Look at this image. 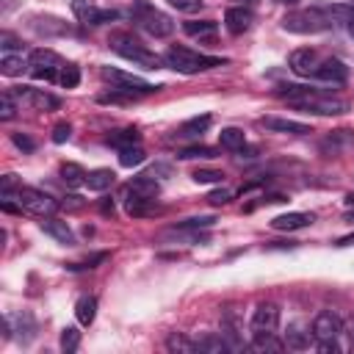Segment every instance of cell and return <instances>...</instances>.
<instances>
[{"label":"cell","instance_id":"obj_18","mask_svg":"<svg viewBox=\"0 0 354 354\" xmlns=\"http://www.w3.org/2000/svg\"><path fill=\"white\" fill-rule=\"evenodd\" d=\"M41 232H47L50 238H55L58 243H66V246H72L75 243V235H72V230L66 227V221H61V218H53V216H47V218H41Z\"/></svg>","mask_w":354,"mask_h":354},{"label":"cell","instance_id":"obj_31","mask_svg":"<svg viewBox=\"0 0 354 354\" xmlns=\"http://www.w3.org/2000/svg\"><path fill=\"white\" fill-rule=\"evenodd\" d=\"M108 144H113V147H133V144H138V130L136 127H124V130H116L113 136H108Z\"/></svg>","mask_w":354,"mask_h":354},{"label":"cell","instance_id":"obj_19","mask_svg":"<svg viewBox=\"0 0 354 354\" xmlns=\"http://www.w3.org/2000/svg\"><path fill=\"white\" fill-rule=\"evenodd\" d=\"M315 335L304 326V324H290L288 326V332H285V346L288 348H296V351H304V348H310V340H313Z\"/></svg>","mask_w":354,"mask_h":354},{"label":"cell","instance_id":"obj_47","mask_svg":"<svg viewBox=\"0 0 354 354\" xmlns=\"http://www.w3.org/2000/svg\"><path fill=\"white\" fill-rule=\"evenodd\" d=\"M351 243H354V232H351V235H346V238H340V241H337V246H351Z\"/></svg>","mask_w":354,"mask_h":354},{"label":"cell","instance_id":"obj_5","mask_svg":"<svg viewBox=\"0 0 354 354\" xmlns=\"http://www.w3.org/2000/svg\"><path fill=\"white\" fill-rule=\"evenodd\" d=\"M130 17H133V22H136L141 30H147V33L155 36V39H163V36H169V33L174 30L171 17L163 14V11H158L155 6H149L147 0H136L133 8H130Z\"/></svg>","mask_w":354,"mask_h":354},{"label":"cell","instance_id":"obj_30","mask_svg":"<svg viewBox=\"0 0 354 354\" xmlns=\"http://www.w3.org/2000/svg\"><path fill=\"white\" fill-rule=\"evenodd\" d=\"M218 141H221V147H227V149H243L246 136H243V130H238V127H224V130L218 133Z\"/></svg>","mask_w":354,"mask_h":354},{"label":"cell","instance_id":"obj_4","mask_svg":"<svg viewBox=\"0 0 354 354\" xmlns=\"http://www.w3.org/2000/svg\"><path fill=\"white\" fill-rule=\"evenodd\" d=\"M108 44H111L113 53H119V55L127 58V61L141 64L144 69H160V66H163V55L149 53V50H147L138 39H133L130 33H113V36L108 39Z\"/></svg>","mask_w":354,"mask_h":354},{"label":"cell","instance_id":"obj_17","mask_svg":"<svg viewBox=\"0 0 354 354\" xmlns=\"http://www.w3.org/2000/svg\"><path fill=\"white\" fill-rule=\"evenodd\" d=\"M30 28H33V33H39V36H64V33H69V25L64 22V19H58V17H33L30 19Z\"/></svg>","mask_w":354,"mask_h":354},{"label":"cell","instance_id":"obj_24","mask_svg":"<svg viewBox=\"0 0 354 354\" xmlns=\"http://www.w3.org/2000/svg\"><path fill=\"white\" fill-rule=\"evenodd\" d=\"M113 180H116V174H113L111 169H94V171L86 174V185H88V191H105V188L113 185Z\"/></svg>","mask_w":354,"mask_h":354},{"label":"cell","instance_id":"obj_34","mask_svg":"<svg viewBox=\"0 0 354 354\" xmlns=\"http://www.w3.org/2000/svg\"><path fill=\"white\" fill-rule=\"evenodd\" d=\"M77 346H80V332H77L75 326L61 329V348H64L66 354H72V351H77Z\"/></svg>","mask_w":354,"mask_h":354},{"label":"cell","instance_id":"obj_36","mask_svg":"<svg viewBox=\"0 0 354 354\" xmlns=\"http://www.w3.org/2000/svg\"><path fill=\"white\" fill-rule=\"evenodd\" d=\"M72 11H75V17H77V19L91 22V17H94L97 6H94L91 0H72Z\"/></svg>","mask_w":354,"mask_h":354},{"label":"cell","instance_id":"obj_49","mask_svg":"<svg viewBox=\"0 0 354 354\" xmlns=\"http://www.w3.org/2000/svg\"><path fill=\"white\" fill-rule=\"evenodd\" d=\"M348 33H351V39H354V17L348 19Z\"/></svg>","mask_w":354,"mask_h":354},{"label":"cell","instance_id":"obj_35","mask_svg":"<svg viewBox=\"0 0 354 354\" xmlns=\"http://www.w3.org/2000/svg\"><path fill=\"white\" fill-rule=\"evenodd\" d=\"M58 83H61L64 88H75V86L80 83V69H77L75 64H66V66L61 69V75H58Z\"/></svg>","mask_w":354,"mask_h":354},{"label":"cell","instance_id":"obj_32","mask_svg":"<svg viewBox=\"0 0 354 354\" xmlns=\"http://www.w3.org/2000/svg\"><path fill=\"white\" fill-rule=\"evenodd\" d=\"M252 348L254 351H282L285 340H277L274 335H260V337H252Z\"/></svg>","mask_w":354,"mask_h":354},{"label":"cell","instance_id":"obj_10","mask_svg":"<svg viewBox=\"0 0 354 354\" xmlns=\"http://www.w3.org/2000/svg\"><path fill=\"white\" fill-rule=\"evenodd\" d=\"M14 94L25 102V105H30V108H36V111H55L58 105H61V100L55 97V94H50V91H44V88H30V86H17L14 88Z\"/></svg>","mask_w":354,"mask_h":354},{"label":"cell","instance_id":"obj_46","mask_svg":"<svg viewBox=\"0 0 354 354\" xmlns=\"http://www.w3.org/2000/svg\"><path fill=\"white\" fill-rule=\"evenodd\" d=\"M0 47H3V53H8V50H14V47H19V41H17L11 33H3V36H0Z\"/></svg>","mask_w":354,"mask_h":354},{"label":"cell","instance_id":"obj_20","mask_svg":"<svg viewBox=\"0 0 354 354\" xmlns=\"http://www.w3.org/2000/svg\"><path fill=\"white\" fill-rule=\"evenodd\" d=\"M28 66H30V61H25L22 53H3V58H0V72H3L6 77H17V75H22Z\"/></svg>","mask_w":354,"mask_h":354},{"label":"cell","instance_id":"obj_44","mask_svg":"<svg viewBox=\"0 0 354 354\" xmlns=\"http://www.w3.org/2000/svg\"><path fill=\"white\" fill-rule=\"evenodd\" d=\"M11 141H14L19 149H25V152H33V149H36L33 138H28V136H22V133H11Z\"/></svg>","mask_w":354,"mask_h":354},{"label":"cell","instance_id":"obj_22","mask_svg":"<svg viewBox=\"0 0 354 354\" xmlns=\"http://www.w3.org/2000/svg\"><path fill=\"white\" fill-rule=\"evenodd\" d=\"M210 116L207 113H202V116H194V119H188V122H183L180 127H177V136L180 138H194V136H202L207 127H210Z\"/></svg>","mask_w":354,"mask_h":354},{"label":"cell","instance_id":"obj_16","mask_svg":"<svg viewBox=\"0 0 354 354\" xmlns=\"http://www.w3.org/2000/svg\"><path fill=\"white\" fill-rule=\"evenodd\" d=\"M224 25H227V30L230 33H246L249 28H252V11L249 8H243V6H232V8H227V14H224Z\"/></svg>","mask_w":354,"mask_h":354},{"label":"cell","instance_id":"obj_15","mask_svg":"<svg viewBox=\"0 0 354 354\" xmlns=\"http://www.w3.org/2000/svg\"><path fill=\"white\" fill-rule=\"evenodd\" d=\"M313 218H315L313 213H301V210H296V213H282V216L271 218V227L279 230V232H293V230H304V227H310Z\"/></svg>","mask_w":354,"mask_h":354},{"label":"cell","instance_id":"obj_48","mask_svg":"<svg viewBox=\"0 0 354 354\" xmlns=\"http://www.w3.org/2000/svg\"><path fill=\"white\" fill-rule=\"evenodd\" d=\"M346 205H348V207H354V194H348V196H346Z\"/></svg>","mask_w":354,"mask_h":354},{"label":"cell","instance_id":"obj_37","mask_svg":"<svg viewBox=\"0 0 354 354\" xmlns=\"http://www.w3.org/2000/svg\"><path fill=\"white\" fill-rule=\"evenodd\" d=\"M14 113H17V102H14L11 91H3L0 94V119L8 122V119H14Z\"/></svg>","mask_w":354,"mask_h":354},{"label":"cell","instance_id":"obj_26","mask_svg":"<svg viewBox=\"0 0 354 354\" xmlns=\"http://www.w3.org/2000/svg\"><path fill=\"white\" fill-rule=\"evenodd\" d=\"M196 348L199 351H207V354H221V351H227L230 348V343H227V337L224 335H202L199 340H196Z\"/></svg>","mask_w":354,"mask_h":354},{"label":"cell","instance_id":"obj_23","mask_svg":"<svg viewBox=\"0 0 354 354\" xmlns=\"http://www.w3.org/2000/svg\"><path fill=\"white\" fill-rule=\"evenodd\" d=\"M133 194H138V196H144V199H152L155 202V196H158V183H155V177H149V174H138L136 180H130V185H127Z\"/></svg>","mask_w":354,"mask_h":354},{"label":"cell","instance_id":"obj_25","mask_svg":"<svg viewBox=\"0 0 354 354\" xmlns=\"http://www.w3.org/2000/svg\"><path fill=\"white\" fill-rule=\"evenodd\" d=\"M124 210L130 213V216H144V213H149V207H152V199H144V196H138V194H133L130 188H124Z\"/></svg>","mask_w":354,"mask_h":354},{"label":"cell","instance_id":"obj_28","mask_svg":"<svg viewBox=\"0 0 354 354\" xmlns=\"http://www.w3.org/2000/svg\"><path fill=\"white\" fill-rule=\"evenodd\" d=\"M144 160H147V152H144L138 144H133V147H122V149H119V163H122L124 169L141 166Z\"/></svg>","mask_w":354,"mask_h":354},{"label":"cell","instance_id":"obj_9","mask_svg":"<svg viewBox=\"0 0 354 354\" xmlns=\"http://www.w3.org/2000/svg\"><path fill=\"white\" fill-rule=\"evenodd\" d=\"M100 75H102L105 80H111L113 88H136V91H144V94H155V91L160 88V86L147 83V80L138 77V75H130V72H122V69H111V66H102Z\"/></svg>","mask_w":354,"mask_h":354},{"label":"cell","instance_id":"obj_13","mask_svg":"<svg viewBox=\"0 0 354 354\" xmlns=\"http://www.w3.org/2000/svg\"><path fill=\"white\" fill-rule=\"evenodd\" d=\"M260 124L271 133H290V136H304V133H313L310 124L304 122H296V119H282V116H263Z\"/></svg>","mask_w":354,"mask_h":354},{"label":"cell","instance_id":"obj_11","mask_svg":"<svg viewBox=\"0 0 354 354\" xmlns=\"http://www.w3.org/2000/svg\"><path fill=\"white\" fill-rule=\"evenodd\" d=\"M340 332H343V321H340L332 310H324V313L315 315V321H313V335H315V340H337Z\"/></svg>","mask_w":354,"mask_h":354},{"label":"cell","instance_id":"obj_41","mask_svg":"<svg viewBox=\"0 0 354 354\" xmlns=\"http://www.w3.org/2000/svg\"><path fill=\"white\" fill-rule=\"evenodd\" d=\"M69 136H72V124H69V122H58V124L53 127V141H55V144L69 141Z\"/></svg>","mask_w":354,"mask_h":354},{"label":"cell","instance_id":"obj_45","mask_svg":"<svg viewBox=\"0 0 354 354\" xmlns=\"http://www.w3.org/2000/svg\"><path fill=\"white\" fill-rule=\"evenodd\" d=\"M105 257H108V254H105V252H100V254H91V257H86L83 263H72V268H94V266H97V263H102Z\"/></svg>","mask_w":354,"mask_h":354},{"label":"cell","instance_id":"obj_6","mask_svg":"<svg viewBox=\"0 0 354 354\" xmlns=\"http://www.w3.org/2000/svg\"><path fill=\"white\" fill-rule=\"evenodd\" d=\"M3 199H17V205H19L25 213L39 216V218H47V216H53V213L61 207L50 194L39 191V188H28V185H19L14 194H8V196H3Z\"/></svg>","mask_w":354,"mask_h":354},{"label":"cell","instance_id":"obj_1","mask_svg":"<svg viewBox=\"0 0 354 354\" xmlns=\"http://www.w3.org/2000/svg\"><path fill=\"white\" fill-rule=\"evenodd\" d=\"M277 97H282V100H288V105H293L304 113H315V116H340L348 111L346 100L321 94L318 88H310V86H279Z\"/></svg>","mask_w":354,"mask_h":354},{"label":"cell","instance_id":"obj_21","mask_svg":"<svg viewBox=\"0 0 354 354\" xmlns=\"http://www.w3.org/2000/svg\"><path fill=\"white\" fill-rule=\"evenodd\" d=\"M75 318L80 326H91L97 318V299L94 296H80L75 304Z\"/></svg>","mask_w":354,"mask_h":354},{"label":"cell","instance_id":"obj_33","mask_svg":"<svg viewBox=\"0 0 354 354\" xmlns=\"http://www.w3.org/2000/svg\"><path fill=\"white\" fill-rule=\"evenodd\" d=\"M183 28H185L188 36H210V33L216 30V22H213V19H202V22H199V19H191V22H185Z\"/></svg>","mask_w":354,"mask_h":354},{"label":"cell","instance_id":"obj_51","mask_svg":"<svg viewBox=\"0 0 354 354\" xmlns=\"http://www.w3.org/2000/svg\"><path fill=\"white\" fill-rule=\"evenodd\" d=\"M277 3H285V6H293V3H299V0H277Z\"/></svg>","mask_w":354,"mask_h":354},{"label":"cell","instance_id":"obj_40","mask_svg":"<svg viewBox=\"0 0 354 354\" xmlns=\"http://www.w3.org/2000/svg\"><path fill=\"white\" fill-rule=\"evenodd\" d=\"M216 221H218L216 216H194V218L180 221V227H188V230H207V227H213Z\"/></svg>","mask_w":354,"mask_h":354},{"label":"cell","instance_id":"obj_2","mask_svg":"<svg viewBox=\"0 0 354 354\" xmlns=\"http://www.w3.org/2000/svg\"><path fill=\"white\" fill-rule=\"evenodd\" d=\"M221 64H224V58L202 55V53L188 50V47H169L163 53V66L180 72V75H196V72H205V69H213Z\"/></svg>","mask_w":354,"mask_h":354},{"label":"cell","instance_id":"obj_29","mask_svg":"<svg viewBox=\"0 0 354 354\" xmlns=\"http://www.w3.org/2000/svg\"><path fill=\"white\" fill-rule=\"evenodd\" d=\"M166 348H169V351H177V354H194V351H199V348H196V340H188V337L180 335V332H171V335L166 337Z\"/></svg>","mask_w":354,"mask_h":354},{"label":"cell","instance_id":"obj_50","mask_svg":"<svg viewBox=\"0 0 354 354\" xmlns=\"http://www.w3.org/2000/svg\"><path fill=\"white\" fill-rule=\"evenodd\" d=\"M348 340H351V346H354V324H351V332H348Z\"/></svg>","mask_w":354,"mask_h":354},{"label":"cell","instance_id":"obj_38","mask_svg":"<svg viewBox=\"0 0 354 354\" xmlns=\"http://www.w3.org/2000/svg\"><path fill=\"white\" fill-rule=\"evenodd\" d=\"M213 155H216L213 147H185V149L177 152V158H183V160H191V158H213Z\"/></svg>","mask_w":354,"mask_h":354},{"label":"cell","instance_id":"obj_7","mask_svg":"<svg viewBox=\"0 0 354 354\" xmlns=\"http://www.w3.org/2000/svg\"><path fill=\"white\" fill-rule=\"evenodd\" d=\"M28 61H30V75H33V77H44V80H58L61 69L66 66V61H64L58 53L47 50V47L33 50Z\"/></svg>","mask_w":354,"mask_h":354},{"label":"cell","instance_id":"obj_39","mask_svg":"<svg viewBox=\"0 0 354 354\" xmlns=\"http://www.w3.org/2000/svg\"><path fill=\"white\" fill-rule=\"evenodd\" d=\"M191 177H194V183H221L224 171H218V169H196Z\"/></svg>","mask_w":354,"mask_h":354},{"label":"cell","instance_id":"obj_12","mask_svg":"<svg viewBox=\"0 0 354 354\" xmlns=\"http://www.w3.org/2000/svg\"><path fill=\"white\" fill-rule=\"evenodd\" d=\"M321 61L324 58L315 50H310V47H301V50L290 53V69L296 75H301V77H315V69L321 66Z\"/></svg>","mask_w":354,"mask_h":354},{"label":"cell","instance_id":"obj_14","mask_svg":"<svg viewBox=\"0 0 354 354\" xmlns=\"http://www.w3.org/2000/svg\"><path fill=\"white\" fill-rule=\"evenodd\" d=\"M315 77L324 83H346L348 77V66L340 58H324L321 66L315 69Z\"/></svg>","mask_w":354,"mask_h":354},{"label":"cell","instance_id":"obj_27","mask_svg":"<svg viewBox=\"0 0 354 354\" xmlns=\"http://www.w3.org/2000/svg\"><path fill=\"white\" fill-rule=\"evenodd\" d=\"M61 180L69 185V188H80V185H86V171L77 166V163H61Z\"/></svg>","mask_w":354,"mask_h":354},{"label":"cell","instance_id":"obj_43","mask_svg":"<svg viewBox=\"0 0 354 354\" xmlns=\"http://www.w3.org/2000/svg\"><path fill=\"white\" fill-rule=\"evenodd\" d=\"M169 6H174L177 11H185V14H194L202 8V0H169Z\"/></svg>","mask_w":354,"mask_h":354},{"label":"cell","instance_id":"obj_8","mask_svg":"<svg viewBox=\"0 0 354 354\" xmlns=\"http://www.w3.org/2000/svg\"><path fill=\"white\" fill-rule=\"evenodd\" d=\"M277 326H279V307L274 301H260L254 307V313H252V321H249L252 337L277 335Z\"/></svg>","mask_w":354,"mask_h":354},{"label":"cell","instance_id":"obj_42","mask_svg":"<svg viewBox=\"0 0 354 354\" xmlns=\"http://www.w3.org/2000/svg\"><path fill=\"white\" fill-rule=\"evenodd\" d=\"M230 199H232V191L230 188H216V191L207 194V202L210 205H227Z\"/></svg>","mask_w":354,"mask_h":354},{"label":"cell","instance_id":"obj_3","mask_svg":"<svg viewBox=\"0 0 354 354\" xmlns=\"http://www.w3.org/2000/svg\"><path fill=\"white\" fill-rule=\"evenodd\" d=\"M335 25L332 14L324 8H301L282 17V28L288 33H324Z\"/></svg>","mask_w":354,"mask_h":354}]
</instances>
